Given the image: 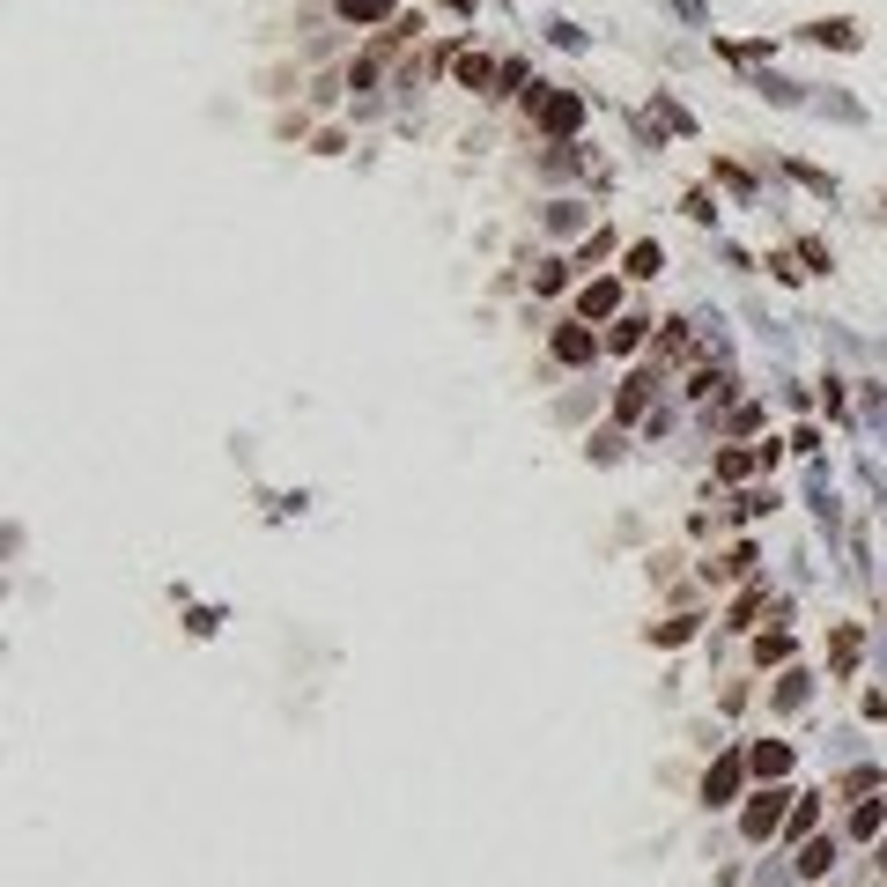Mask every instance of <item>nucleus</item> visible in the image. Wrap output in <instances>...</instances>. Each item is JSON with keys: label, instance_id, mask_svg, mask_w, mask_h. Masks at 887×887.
Returning a JSON list of instances; mask_svg holds the SVG:
<instances>
[{"label": "nucleus", "instance_id": "14", "mask_svg": "<svg viewBox=\"0 0 887 887\" xmlns=\"http://www.w3.org/2000/svg\"><path fill=\"white\" fill-rule=\"evenodd\" d=\"M880 821H887V806H880V799H865V806H858V814H851V836H873V828H880Z\"/></svg>", "mask_w": 887, "mask_h": 887}, {"label": "nucleus", "instance_id": "10", "mask_svg": "<svg viewBox=\"0 0 887 887\" xmlns=\"http://www.w3.org/2000/svg\"><path fill=\"white\" fill-rule=\"evenodd\" d=\"M828 865H836V843H806V851H799V880H821Z\"/></svg>", "mask_w": 887, "mask_h": 887}, {"label": "nucleus", "instance_id": "16", "mask_svg": "<svg viewBox=\"0 0 887 887\" xmlns=\"http://www.w3.org/2000/svg\"><path fill=\"white\" fill-rule=\"evenodd\" d=\"M577 222H584L577 200H555V207H547V230H577Z\"/></svg>", "mask_w": 887, "mask_h": 887}, {"label": "nucleus", "instance_id": "3", "mask_svg": "<svg viewBox=\"0 0 887 887\" xmlns=\"http://www.w3.org/2000/svg\"><path fill=\"white\" fill-rule=\"evenodd\" d=\"M732 791H740V754H725V762L703 777V799H710V806H732Z\"/></svg>", "mask_w": 887, "mask_h": 887}, {"label": "nucleus", "instance_id": "21", "mask_svg": "<svg viewBox=\"0 0 887 887\" xmlns=\"http://www.w3.org/2000/svg\"><path fill=\"white\" fill-rule=\"evenodd\" d=\"M754 887H791V880H784V873H777V880H769V873H762V880H754Z\"/></svg>", "mask_w": 887, "mask_h": 887}, {"label": "nucleus", "instance_id": "1", "mask_svg": "<svg viewBox=\"0 0 887 887\" xmlns=\"http://www.w3.org/2000/svg\"><path fill=\"white\" fill-rule=\"evenodd\" d=\"M525 104H533V119H540V134H555V141H570L577 126H584V97L577 89H555V82H533L525 89Z\"/></svg>", "mask_w": 887, "mask_h": 887}, {"label": "nucleus", "instance_id": "13", "mask_svg": "<svg viewBox=\"0 0 887 887\" xmlns=\"http://www.w3.org/2000/svg\"><path fill=\"white\" fill-rule=\"evenodd\" d=\"M754 89H762L769 104H799V82H784V74H762V82H754Z\"/></svg>", "mask_w": 887, "mask_h": 887}, {"label": "nucleus", "instance_id": "8", "mask_svg": "<svg viewBox=\"0 0 887 887\" xmlns=\"http://www.w3.org/2000/svg\"><path fill=\"white\" fill-rule=\"evenodd\" d=\"M658 267H666V252H658V244H629V267H621V274H629V281H651Z\"/></svg>", "mask_w": 887, "mask_h": 887}, {"label": "nucleus", "instance_id": "19", "mask_svg": "<svg viewBox=\"0 0 887 887\" xmlns=\"http://www.w3.org/2000/svg\"><path fill=\"white\" fill-rule=\"evenodd\" d=\"M644 341V318H614V348H636Z\"/></svg>", "mask_w": 887, "mask_h": 887}, {"label": "nucleus", "instance_id": "17", "mask_svg": "<svg viewBox=\"0 0 887 887\" xmlns=\"http://www.w3.org/2000/svg\"><path fill=\"white\" fill-rule=\"evenodd\" d=\"M806 703V673H784V688H777V710H799Z\"/></svg>", "mask_w": 887, "mask_h": 887}, {"label": "nucleus", "instance_id": "11", "mask_svg": "<svg viewBox=\"0 0 887 887\" xmlns=\"http://www.w3.org/2000/svg\"><path fill=\"white\" fill-rule=\"evenodd\" d=\"M348 23H392V0H341Z\"/></svg>", "mask_w": 887, "mask_h": 887}, {"label": "nucleus", "instance_id": "20", "mask_svg": "<svg viewBox=\"0 0 887 887\" xmlns=\"http://www.w3.org/2000/svg\"><path fill=\"white\" fill-rule=\"evenodd\" d=\"M658 119H666V126H673V134H688V126H695V119H688V111H681V104H673V97H658Z\"/></svg>", "mask_w": 887, "mask_h": 887}, {"label": "nucleus", "instance_id": "6", "mask_svg": "<svg viewBox=\"0 0 887 887\" xmlns=\"http://www.w3.org/2000/svg\"><path fill=\"white\" fill-rule=\"evenodd\" d=\"M806 37H814V45L851 52V45H858V23H851V15H836V23H806Z\"/></svg>", "mask_w": 887, "mask_h": 887}, {"label": "nucleus", "instance_id": "12", "mask_svg": "<svg viewBox=\"0 0 887 887\" xmlns=\"http://www.w3.org/2000/svg\"><path fill=\"white\" fill-rule=\"evenodd\" d=\"M496 74H503V67L474 60V52H466V60H459V82H466V89H488V82H496Z\"/></svg>", "mask_w": 887, "mask_h": 887}, {"label": "nucleus", "instance_id": "5", "mask_svg": "<svg viewBox=\"0 0 887 887\" xmlns=\"http://www.w3.org/2000/svg\"><path fill=\"white\" fill-rule=\"evenodd\" d=\"M651 385H658L651 370H636L629 385H621V400H614V414H621V422H636V414H644V400H651Z\"/></svg>", "mask_w": 887, "mask_h": 887}, {"label": "nucleus", "instance_id": "7", "mask_svg": "<svg viewBox=\"0 0 887 887\" xmlns=\"http://www.w3.org/2000/svg\"><path fill=\"white\" fill-rule=\"evenodd\" d=\"M614 304H621V289H614V281H592V289L577 296V311H584V318H607Z\"/></svg>", "mask_w": 887, "mask_h": 887}, {"label": "nucleus", "instance_id": "15", "mask_svg": "<svg viewBox=\"0 0 887 887\" xmlns=\"http://www.w3.org/2000/svg\"><path fill=\"white\" fill-rule=\"evenodd\" d=\"M747 466H762V451H725V459H717V474H725V481H740Z\"/></svg>", "mask_w": 887, "mask_h": 887}, {"label": "nucleus", "instance_id": "2", "mask_svg": "<svg viewBox=\"0 0 887 887\" xmlns=\"http://www.w3.org/2000/svg\"><path fill=\"white\" fill-rule=\"evenodd\" d=\"M784 799H791V791H762V799H754L747 814H740V836H747V843H762L769 828L784 821Z\"/></svg>", "mask_w": 887, "mask_h": 887}, {"label": "nucleus", "instance_id": "18", "mask_svg": "<svg viewBox=\"0 0 887 887\" xmlns=\"http://www.w3.org/2000/svg\"><path fill=\"white\" fill-rule=\"evenodd\" d=\"M547 37H555L562 52H584V30H577V23H547Z\"/></svg>", "mask_w": 887, "mask_h": 887}, {"label": "nucleus", "instance_id": "9", "mask_svg": "<svg viewBox=\"0 0 887 887\" xmlns=\"http://www.w3.org/2000/svg\"><path fill=\"white\" fill-rule=\"evenodd\" d=\"M747 762L762 769V777H784V769H791V747H784V740H762V747L747 754Z\"/></svg>", "mask_w": 887, "mask_h": 887}, {"label": "nucleus", "instance_id": "4", "mask_svg": "<svg viewBox=\"0 0 887 887\" xmlns=\"http://www.w3.org/2000/svg\"><path fill=\"white\" fill-rule=\"evenodd\" d=\"M592 355H599V341L584 326H562L555 333V363H592Z\"/></svg>", "mask_w": 887, "mask_h": 887}]
</instances>
